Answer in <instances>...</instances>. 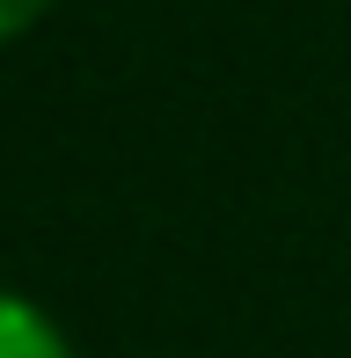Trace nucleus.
<instances>
[{
    "mask_svg": "<svg viewBox=\"0 0 351 358\" xmlns=\"http://www.w3.org/2000/svg\"><path fill=\"white\" fill-rule=\"evenodd\" d=\"M0 358H73V344L29 292L0 285Z\"/></svg>",
    "mask_w": 351,
    "mask_h": 358,
    "instance_id": "nucleus-1",
    "label": "nucleus"
},
{
    "mask_svg": "<svg viewBox=\"0 0 351 358\" xmlns=\"http://www.w3.org/2000/svg\"><path fill=\"white\" fill-rule=\"evenodd\" d=\"M59 0H0V44H15V37H29V29L52 15Z\"/></svg>",
    "mask_w": 351,
    "mask_h": 358,
    "instance_id": "nucleus-2",
    "label": "nucleus"
}]
</instances>
